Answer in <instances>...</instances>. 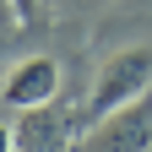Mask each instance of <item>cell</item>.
Masks as SVG:
<instances>
[{
    "label": "cell",
    "instance_id": "6da1fadb",
    "mask_svg": "<svg viewBox=\"0 0 152 152\" xmlns=\"http://www.w3.org/2000/svg\"><path fill=\"white\" fill-rule=\"evenodd\" d=\"M141 92H152V49L147 44H125V49H114L109 60H103L98 82H92L87 120H103V114L125 109L130 98H141Z\"/></svg>",
    "mask_w": 152,
    "mask_h": 152
},
{
    "label": "cell",
    "instance_id": "7a4b0ae2",
    "mask_svg": "<svg viewBox=\"0 0 152 152\" xmlns=\"http://www.w3.org/2000/svg\"><path fill=\"white\" fill-rule=\"evenodd\" d=\"M147 147H152V92L103 114L92 130V152H147Z\"/></svg>",
    "mask_w": 152,
    "mask_h": 152
},
{
    "label": "cell",
    "instance_id": "3957f363",
    "mask_svg": "<svg viewBox=\"0 0 152 152\" xmlns=\"http://www.w3.org/2000/svg\"><path fill=\"white\" fill-rule=\"evenodd\" d=\"M54 98H60V65L49 54L16 60V71L0 87V103H11V109H33V103H54Z\"/></svg>",
    "mask_w": 152,
    "mask_h": 152
},
{
    "label": "cell",
    "instance_id": "277c9868",
    "mask_svg": "<svg viewBox=\"0 0 152 152\" xmlns=\"http://www.w3.org/2000/svg\"><path fill=\"white\" fill-rule=\"evenodd\" d=\"M16 152H65L71 136V114L60 103H33V109H16Z\"/></svg>",
    "mask_w": 152,
    "mask_h": 152
},
{
    "label": "cell",
    "instance_id": "5b68a950",
    "mask_svg": "<svg viewBox=\"0 0 152 152\" xmlns=\"http://www.w3.org/2000/svg\"><path fill=\"white\" fill-rule=\"evenodd\" d=\"M16 6V22L22 27H38V16H44V0H11Z\"/></svg>",
    "mask_w": 152,
    "mask_h": 152
},
{
    "label": "cell",
    "instance_id": "8992f818",
    "mask_svg": "<svg viewBox=\"0 0 152 152\" xmlns=\"http://www.w3.org/2000/svg\"><path fill=\"white\" fill-rule=\"evenodd\" d=\"M0 27H22V22H16V6H11V0H0Z\"/></svg>",
    "mask_w": 152,
    "mask_h": 152
},
{
    "label": "cell",
    "instance_id": "52a82bcc",
    "mask_svg": "<svg viewBox=\"0 0 152 152\" xmlns=\"http://www.w3.org/2000/svg\"><path fill=\"white\" fill-rule=\"evenodd\" d=\"M0 152H16V130H11L6 120H0Z\"/></svg>",
    "mask_w": 152,
    "mask_h": 152
}]
</instances>
